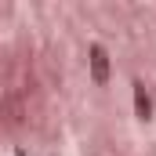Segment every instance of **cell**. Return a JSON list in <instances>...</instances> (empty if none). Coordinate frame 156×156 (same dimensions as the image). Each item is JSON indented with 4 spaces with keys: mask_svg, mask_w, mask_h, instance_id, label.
Here are the masks:
<instances>
[{
    "mask_svg": "<svg viewBox=\"0 0 156 156\" xmlns=\"http://www.w3.org/2000/svg\"><path fill=\"white\" fill-rule=\"evenodd\" d=\"M134 105H138V116H142V120H149V116H153V105H149V98H145L142 83H134Z\"/></svg>",
    "mask_w": 156,
    "mask_h": 156,
    "instance_id": "6da1fadb",
    "label": "cell"
},
{
    "mask_svg": "<svg viewBox=\"0 0 156 156\" xmlns=\"http://www.w3.org/2000/svg\"><path fill=\"white\" fill-rule=\"evenodd\" d=\"M91 58H94V76L105 80V51H102V47H94V51H91Z\"/></svg>",
    "mask_w": 156,
    "mask_h": 156,
    "instance_id": "7a4b0ae2",
    "label": "cell"
}]
</instances>
